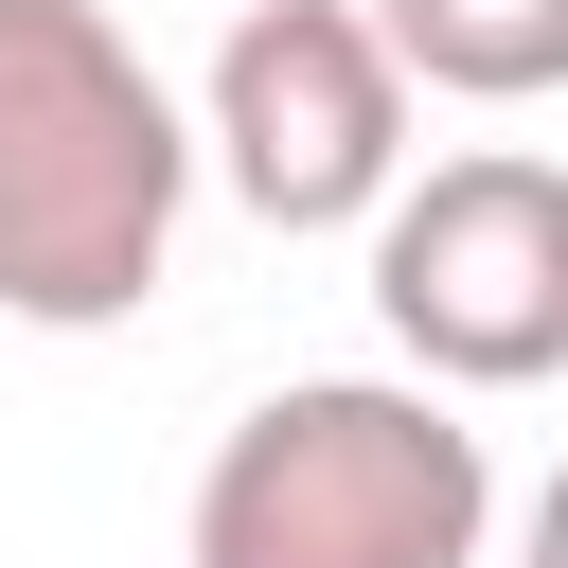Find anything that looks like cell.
I'll return each mask as SVG.
<instances>
[{
	"label": "cell",
	"mask_w": 568,
	"mask_h": 568,
	"mask_svg": "<svg viewBox=\"0 0 568 568\" xmlns=\"http://www.w3.org/2000/svg\"><path fill=\"white\" fill-rule=\"evenodd\" d=\"M213 142L106 0H0V320L106 337L160 302Z\"/></svg>",
	"instance_id": "1"
},
{
	"label": "cell",
	"mask_w": 568,
	"mask_h": 568,
	"mask_svg": "<svg viewBox=\"0 0 568 568\" xmlns=\"http://www.w3.org/2000/svg\"><path fill=\"white\" fill-rule=\"evenodd\" d=\"M497 462L426 373H284L213 426L178 568H479Z\"/></svg>",
	"instance_id": "2"
},
{
	"label": "cell",
	"mask_w": 568,
	"mask_h": 568,
	"mask_svg": "<svg viewBox=\"0 0 568 568\" xmlns=\"http://www.w3.org/2000/svg\"><path fill=\"white\" fill-rule=\"evenodd\" d=\"M373 320L426 390H532L568 373V160L462 142L373 213Z\"/></svg>",
	"instance_id": "3"
},
{
	"label": "cell",
	"mask_w": 568,
	"mask_h": 568,
	"mask_svg": "<svg viewBox=\"0 0 568 568\" xmlns=\"http://www.w3.org/2000/svg\"><path fill=\"white\" fill-rule=\"evenodd\" d=\"M195 142L266 231H373L408 195V53L373 36V0H248L213 36Z\"/></svg>",
	"instance_id": "4"
},
{
	"label": "cell",
	"mask_w": 568,
	"mask_h": 568,
	"mask_svg": "<svg viewBox=\"0 0 568 568\" xmlns=\"http://www.w3.org/2000/svg\"><path fill=\"white\" fill-rule=\"evenodd\" d=\"M373 36L444 106H550L568 89V0H373Z\"/></svg>",
	"instance_id": "5"
},
{
	"label": "cell",
	"mask_w": 568,
	"mask_h": 568,
	"mask_svg": "<svg viewBox=\"0 0 568 568\" xmlns=\"http://www.w3.org/2000/svg\"><path fill=\"white\" fill-rule=\"evenodd\" d=\"M515 568H568V462L532 479V515H515Z\"/></svg>",
	"instance_id": "6"
}]
</instances>
